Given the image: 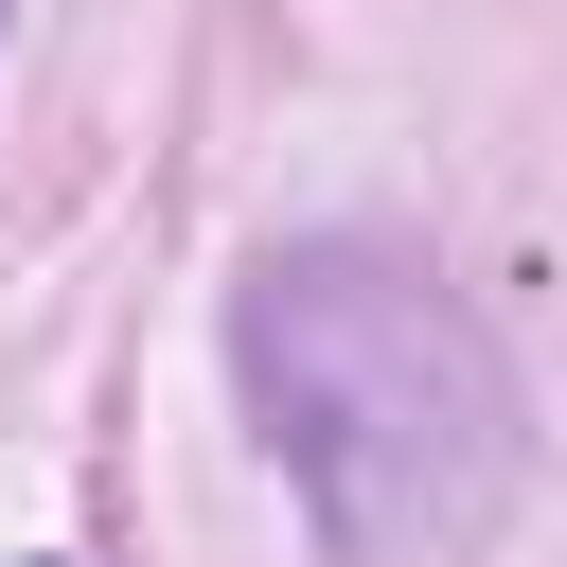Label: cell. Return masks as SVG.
<instances>
[{
	"mask_svg": "<svg viewBox=\"0 0 567 567\" xmlns=\"http://www.w3.org/2000/svg\"><path fill=\"white\" fill-rule=\"evenodd\" d=\"M0 18H18V0H0Z\"/></svg>",
	"mask_w": 567,
	"mask_h": 567,
	"instance_id": "cell-2",
	"label": "cell"
},
{
	"mask_svg": "<svg viewBox=\"0 0 567 567\" xmlns=\"http://www.w3.org/2000/svg\"><path fill=\"white\" fill-rule=\"evenodd\" d=\"M230 372L337 567H478L496 549V514L532 478V390L425 248H390V230L266 248L230 284Z\"/></svg>",
	"mask_w": 567,
	"mask_h": 567,
	"instance_id": "cell-1",
	"label": "cell"
}]
</instances>
